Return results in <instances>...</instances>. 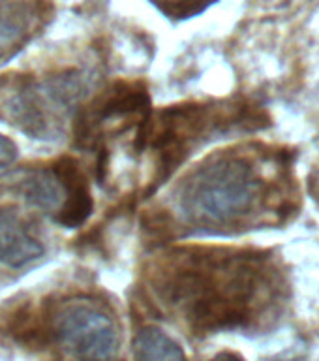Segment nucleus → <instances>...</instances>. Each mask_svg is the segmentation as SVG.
I'll return each mask as SVG.
<instances>
[{"mask_svg": "<svg viewBox=\"0 0 319 361\" xmlns=\"http://www.w3.org/2000/svg\"><path fill=\"white\" fill-rule=\"evenodd\" d=\"M49 16L47 0H0V61L25 47Z\"/></svg>", "mask_w": 319, "mask_h": 361, "instance_id": "nucleus-6", "label": "nucleus"}, {"mask_svg": "<svg viewBox=\"0 0 319 361\" xmlns=\"http://www.w3.org/2000/svg\"><path fill=\"white\" fill-rule=\"evenodd\" d=\"M44 252V245L30 233L21 214L0 205V264L19 269L42 258Z\"/></svg>", "mask_w": 319, "mask_h": 361, "instance_id": "nucleus-8", "label": "nucleus"}, {"mask_svg": "<svg viewBox=\"0 0 319 361\" xmlns=\"http://www.w3.org/2000/svg\"><path fill=\"white\" fill-rule=\"evenodd\" d=\"M135 361H188L173 338L158 327H143L135 335Z\"/></svg>", "mask_w": 319, "mask_h": 361, "instance_id": "nucleus-9", "label": "nucleus"}, {"mask_svg": "<svg viewBox=\"0 0 319 361\" xmlns=\"http://www.w3.org/2000/svg\"><path fill=\"white\" fill-rule=\"evenodd\" d=\"M265 180L246 157L225 152L205 160L179 186L180 216L203 230L241 226L258 211Z\"/></svg>", "mask_w": 319, "mask_h": 361, "instance_id": "nucleus-2", "label": "nucleus"}, {"mask_svg": "<svg viewBox=\"0 0 319 361\" xmlns=\"http://www.w3.org/2000/svg\"><path fill=\"white\" fill-rule=\"evenodd\" d=\"M49 338L77 361H115L120 333L106 307L92 299H70L47 320Z\"/></svg>", "mask_w": 319, "mask_h": 361, "instance_id": "nucleus-3", "label": "nucleus"}, {"mask_svg": "<svg viewBox=\"0 0 319 361\" xmlns=\"http://www.w3.org/2000/svg\"><path fill=\"white\" fill-rule=\"evenodd\" d=\"M51 171L62 186V205L56 211L55 220L66 228H77L85 224L94 207L87 175L70 157L58 158L51 166Z\"/></svg>", "mask_w": 319, "mask_h": 361, "instance_id": "nucleus-7", "label": "nucleus"}, {"mask_svg": "<svg viewBox=\"0 0 319 361\" xmlns=\"http://www.w3.org/2000/svg\"><path fill=\"white\" fill-rule=\"evenodd\" d=\"M81 90L83 81L79 73H64L42 83L28 81L15 90L6 107L15 121V126L23 132H27L30 137L49 140L51 135H55L56 123H61L56 115H64L72 107V102L81 96Z\"/></svg>", "mask_w": 319, "mask_h": 361, "instance_id": "nucleus-4", "label": "nucleus"}, {"mask_svg": "<svg viewBox=\"0 0 319 361\" xmlns=\"http://www.w3.org/2000/svg\"><path fill=\"white\" fill-rule=\"evenodd\" d=\"M213 361H244V360H242L239 354H235V352H220Z\"/></svg>", "mask_w": 319, "mask_h": 361, "instance_id": "nucleus-13", "label": "nucleus"}, {"mask_svg": "<svg viewBox=\"0 0 319 361\" xmlns=\"http://www.w3.org/2000/svg\"><path fill=\"white\" fill-rule=\"evenodd\" d=\"M152 106L149 90L143 83H126L118 81L96 96L92 104L79 109L73 121V134L75 143L83 149L98 147L100 130L113 118H123L137 128L151 118Z\"/></svg>", "mask_w": 319, "mask_h": 361, "instance_id": "nucleus-5", "label": "nucleus"}, {"mask_svg": "<svg viewBox=\"0 0 319 361\" xmlns=\"http://www.w3.org/2000/svg\"><path fill=\"white\" fill-rule=\"evenodd\" d=\"M21 194L28 203L45 211H58L62 205V186L56 177L45 171H38L32 177L23 180Z\"/></svg>", "mask_w": 319, "mask_h": 361, "instance_id": "nucleus-10", "label": "nucleus"}, {"mask_svg": "<svg viewBox=\"0 0 319 361\" xmlns=\"http://www.w3.org/2000/svg\"><path fill=\"white\" fill-rule=\"evenodd\" d=\"M162 11H165L171 17H192L203 11L214 0H152Z\"/></svg>", "mask_w": 319, "mask_h": 361, "instance_id": "nucleus-11", "label": "nucleus"}, {"mask_svg": "<svg viewBox=\"0 0 319 361\" xmlns=\"http://www.w3.org/2000/svg\"><path fill=\"white\" fill-rule=\"evenodd\" d=\"M17 157H19V151H17V145L10 137L0 134V171H4L15 162Z\"/></svg>", "mask_w": 319, "mask_h": 361, "instance_id": "nucleus-12", "label": "nucleus"}, {"mask_svg": "<svg viewBox=\"0 0 319 361\" xmlns=\"http://www.w3.org/2000/svg\"><path fill=\"white\" fill-rule=\"evenodd\" d=\"M263 286V258L227 250L173 254L154 279L160 299L177 307L196 333L250 326Z\"/></svg>", "mask_w": 319, "mask_h": 361, "instance_id": "nucleus-1", "label": "nucleus"}]
</instances>
